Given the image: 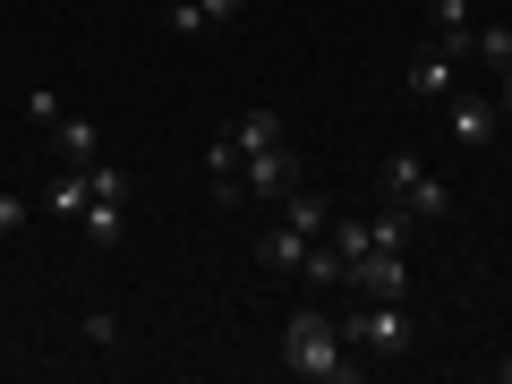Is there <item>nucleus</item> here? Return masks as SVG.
Instances as JSON below:
<instances>
[{"label": "nucleus", "instance_id": "11", "mask_svg": "<svg viewBox=\"0 0 512 384\" xmlns=\"http://www.w3.org/2000/svg\"><path fill=\"white\" fill-rule=\"evenodd\" d=\"M308 248H316L308 231H291V222H274V231L256 239V265H265V274H299V265H308Z\"/></svg>", "mask_w": 512, "mask_h": 384}, {"label": "nucleus", "instance_id": "8", "mask_svg": "<svg viewBox=\"0 0 512 384\" xmlns=\"http://www.w3.org/2000/svg\"><path fill=\"white\" fill-rule=\"evenodd\" d=\"M453 77H461V52L419 43V52H410V69H402V94H410V103H444V94H453Z\"/></svg>", "mask_w": 512, "mask_h": 384}, {"label": "nucleus", "instance_id": "3", "mask_svg": "<svg viewBox=\"0 0 512 384\" xmlns=\"http://www.w3.org/2000/svg\"><path fill=\"white\" fill-rule=\"evenodd\" d=\"M26 120H35V128H52V146L69 154V171H94V163H103V137H94V128L77 120V111L60 103V94H43V86H26Z\"/></svg>", "mask_w": 512, "mask_h": 384}, {"label": "nucleus", "instance_id": "13", "mask_svg": "<svg viewBox=\"0 0 512 384\" xmlns=\"http://www.w3.org/2000/svg\"><path fill=\"white\" fill-rule=\"evenodd\" d=\"M367 239L410 256V239H419V214H410V205H384V214H367Z\"/></svg>", "mask_w": 512, "mask_h": 384}, {"label": "nucleus", "instance_id": "18", "mask_svg": "<svg viewBox=\"0 0 512 384\" xmlns=\"http://www.w3.org/2000/svg\"><path fill=\"white\" fill-rule=\"evenodd\" d=\"M9 231H26V197H18V188H0V239H9Z\"/></svg>", "mask_w": 512, "mask_h": 384}, {"label": "nucleus", "instance_id": "1", "mask_svg": "<svg viewBox=\"0 0 512 384\" xmlns=\"http://www.w3.org/2000/svg\"><path fill=\"white\" fill-rule=\"evenodd\" d=\"M282 367L308 376V384H359L367 376V359H350L342 325H325V308H299L291 325H282Z\"/></svg>", "mask_w": 512, "mask_h": 384}, {"label": "nucleus", "instance_id": "14", "mask_svg": "<svg viewBox=\"0 0 512 384\" xmlns=\"http://www.w3.org/2000/svg\"><path fill=\"white\" fill-rule=\"evenodd\" d=\"M120 205H128V197H94L86 214H77V222H86V248H120V231H128Z\"/></svg>", "mask_w": 512, "mask_h": 384}, {"label": "nucleus", "instance_id": "6", "mask_svg": "<svg viewBox=\"0 0 512 384\" xmlns=\"http://www.w3.org/2000/svg\"><path fill=\"white\" fill-rule=\"evenodd\" d=\"M342 282H350V291H367V299H402L410 291V256L402 248H359L342 265Z\"/></svg>", "mask_w": 512, "mask_h": 384}, {"label": "nucleus", "instance_id": "10", "mask_svg": "<svg viewBox=\"0 0 512 384\" xmlns=\"http://www.w3.org/2000/svg\"><path fill=\"white\" fill-rule=\"evenodd\" d=\"M478 9H470V0H427V43H444V52H461V60H470V35H478Z\"/></svg>", "mask_w": 512, "mask_h": 384}, {"label": "nucleus", "instance_id": "2", "mask_svg": "<svg viewBox=\"0 0 512 384\" xmlns=\"http://www.w3.org/2000/svg\"><path fill=\"white\" fill-rule=\"evenodd\" d=\"M342 342L359 350L367 367H376V359H410V342H419V325L402 316V299H367L359 316H342Z\"/></svg>", "mask_w": 512, "mask_h": 384}, {"label": "nucleus", "instance_id": "19", "mask_svg": "<svg viewBox=\"0 0 512 384\" xmlns=\"http://www.w3.org/2000/svg\"><path fill=\"white\" fill-rule=\"evenodd\" d=\"M86 342H103V350H111V342H120V316H111V308H94V316H86Z\"/></svg>", "mask_w": 512, "mask_h": 384}, {"label": "nucleus", "instance_id": "4", "mask_svg": "<svg viewBox=\"0 0 512 384\" xmlns=\"http://www.w3.org/2000/svg\"><path fill=\"white\" fill-rule=\"evenodd\" d=\"M384 197L410 205L419 222H444V214H453V188H444L436 171L419 163V154H384Z\"/></svg>", "mask_w": 512, "mask_h": 384}, {"label": "nucleus", "instance_id": "15", "mask_svg": "<svg viewBox=\"0 0 512 384\" xmlns=\"http://www.w3.org/2000/svg\"><path fill=\"white\" fill-rule=\"evenodd\" d=\"M282 222H291V231H308V239H325V197H316V188H291V197H282Z\"/></svg>", "mask_w": 512, "mask_h": 384}, {"label": "nucleus", "instance_id": "7", "mask_svg": "<svg viewBox=\"0 0 512 384\" xmlns=\"http://www.w3.org/2000/svg\"><path fill=\"white\" fill-rule=\"evenodd\" d=\"M444 128H453V146H495V128H504V111H495V94H470V86H453L444 94Z\"/></svg>", "mask_w": 512, "mask_h": 384}, {"label": "nucleus", "instance_id": "5", "mask_svg": "<svg viewBox=\"0 0 512 384\" xmlns=\"http://www.w3.org/2000/svg\"><path fill=\"white\" fill-rule=\"evenodd\" d=\"M239 188H248V205H282L299 188V154H291V137L282 146H256V154H239Z\"/></svg>", "mask_w": 512, "mask_h": 384}, {"label": "nucleus", "instance_id": "12", "mask_svg": "<svg viewBox=\"0 0 512 384\" xmlns=\"http://www.w3.org/2000/svg\"><path fill=\"white\" fill-rule=\"evenodd\" d=\"M231 137H239V154H256V146H282L291 128H282V111L256 103V111H239V120H231Z\"/></svg>", "mask_w": 512, "mask_h": 384}, {"label": "nucleus", "instance_id": "21", "mask_svg": "<svg viewBox=\"0 0 512 384\" xmlns=\"http://www.w3.org/2000/svg\"><path fill=\"white\" fill-rule=\"evenodd\" d=\"M495 376H504V384H512V359H504V367H495Z\"/></svg>", "mask_w": 512, "mask_h": 384}, {"label": "nucleus", "instance_id": "16", "mask_svg": "<svg viewBox=\"0 0 512 384\" xmlns=\"http://www.w3.org/2000/svg\"><path fill=\"white\" fill-rule=\"evenodd\" d=\"M470 60L504 77V69H512V26H478V35H470Z\"/></svg>", "mask_w": 512, "mask_h": 384}, {"label": "nucleus", "instance_id": "20", "mask_svg": "<svg viewBox=\"0 0 512 384\" xmlns=\"http://www.w3.org/2000/svg\"><path fill=\"white\" fill-rule=\"evenodd\" d=\"M495 111H504V120H512V69L495 77Z\"/></svg>", "mask_w": 512, "mask_h": 384}, {"label": "nucleus", "instance_id": "17", "mask_svg": "<svg viewBox=\"0 0 512 384\" xmlns=\"http://www.w3.org/2000/svg\"><path fill=\"white\" fill-rule=\"evenodd\" d=\"M86 205H94V180H86V171H69V180L52 188V214H86Z\"/></svg>", "mask_w": 512, "mask_h": 384}, {"label": "nucleus", "instance_id": "9", "mask_svg": "<svg viewBox=\"0 0 512 384\" xmlns=\"http://www.w3.org/2000/svg\"><path fill=\"white\" fill-rule=\"evenodd\" d=\"M239 9H248V0H171L163 26H171V35H222Z\"/></svg>", "mask_w": 512, "mask_h": 384}]
</instances>
